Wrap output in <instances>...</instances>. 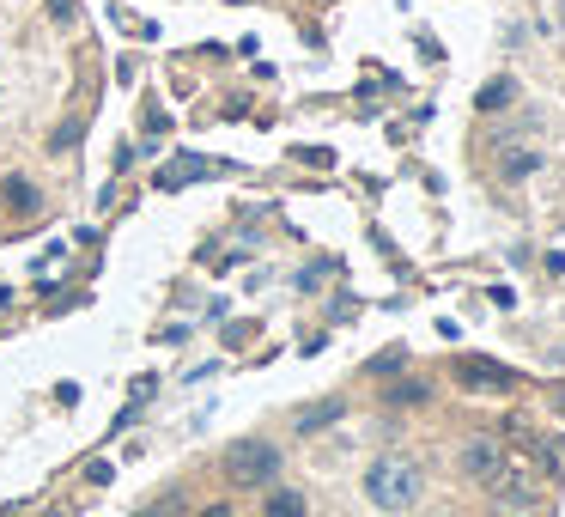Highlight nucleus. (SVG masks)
<instances>
[{
	"label": "nucleus",
	"mask_w": 565,
	"mask_h": 517,
	"mask_svg": "<svg viewBox=\"0 0 565 517\" xmlns=\"http://www.w3.org/2000/svg\"><path fill=\"white\" fill-rule=\"evenodd\" d=\"M365 499H371L377 511H408V505L420 499V469H414L408 457H377V463L365 469Z\"/></svg>",
	"instance_id": "1"
},
{
	"label": "nucleus",
	"mask_w": 565,
	"mask_h": 517,
	"mask_svg": "<svg viewBox=\"0 0 565 517\" xmlns=\"http://www.w3.org/2000/svg\"><path fill=\"white\" fill-rule=\"evenodd\" d=\"M480 487H487L499 505H511V511H535V505H541V469H529V463H517V457H505Z\"/></svg>",
	"instance_id": "2"
},
{
	"label": "nucleus",
	"mask_w": 565,
	"mask_h": 517,
	"mask_svg": "<svg viewBox=\"0 0 565 517\" xmlns=\"http://www.w3.org/2000/svg\"><path fill=\"white\" fill-rule=\"evenodd\" d=\"M274 469H280V451L268 445V438H237V445L225 451V475L237 487H268Z\"/></svg>",
	"instance_id": "3"
},
{
	"label": "nucleus",
	"mask_w": 565,
	"mask_h": 517,
	"mask_svg": "<svg viewBox=\"0 0 565 517\" xmlns=\"http://www.w3.org/2000/svg\"><path fill=\"white\" fill-rule=\"evenodd\" d=\"M499 463H505V451L493 445V438H468V445H462V469H468L474 481H487Z\"/></svg>",
	"instance_id": "4"
},
{
	"label": "nucleus",
	"mask_w": 565,
	"mask_h": 517,
	"mask_svg": "<svg viewBox=\"0 0 565 517\" xmlns=\"http://www.w3.org/2000/svg\"><path fill=\"white\" fill-rule=\"evenodd\" d=\"M462 384H474V390H505L511 372H505V365H487V359H468L462 365Z\"/></svg>",
	"instance_id": "5"
},
{
	"label": "nucleus",
	"mask_w": 565,
	"mask_h": 517,
	"mask_svg": "<svg viewBox=\"0 0 565 517\" xmlns=\"http://www.w3.org/2000/svg\"><path fill=\"white\" fill-rule=\"evenodd\" d=\"M341 420V402H310L298 408V432H322V426H335Z\"/></svg>",
	"instance_id": "6"
},
{
	"label": "nucleus",
	"mask_w": 565,
	"mask_h": 517,
	"mask_svg": "<svg viewBox=\"0 0 565 517\" xmlns=\"http://www.w3.org/2000/svg\"><path fill=\"white\" fill-rule=\"evenodd\" d=\"M535 171H541V153H505V159H499V177H505V183H523V177H535Z\"/></svg>",
	"instance_id": "7"
},
{
	"label": "nucleus",
	"mask_w": 565,
	"mask_h": 517,
	"mask_svg": "<svg viewBox=\"0 0 565 517\" xmlns=\"http://www.w3.org/2000/svg\"><path fill=\"white\" fill-rule=\"evenodd\" d=\"M505 104H517V80H493V86H480V110H505Z\"/></svg>",
	"instance_id": "8"
},
{
	"label": "nucleus",
	"mask_w": 565,
	"mask_h": 517,
	"mask_svg": "<svg viewBox=\"0 0 565 517\" xmlns=\"http://www.w3.org/2000/svg\"><path fill=\"white\" fill-rule=\"evenodd\" d=\"M201 171H207V165H201V159H177V165H171V171H158V189H183V183H195V177H201Z\"/></svg>",
	"instance_id": "9"
},
{
	"label": "nucleus",
	"mask_w": 565,
	"mask_h": 517,
	"mask_svg": "<svg viewBox=\"0 0 565 517\" xmlns=\"http://www.w3.org/2000/svg\"><path fill=\"white\" fill-rule=\"evenodd\" d=\"M262 517H304V493H274L262 505Z\"/></svg>",
	"instance_id": "10"
},
{
	"label": "nucleus",
	"mask_w": 565,
	"mask_h": 517,
	"mask_svg": "<svg viewBox=\"0 0 565 517\" xmlns=\"http://www.w3.org/2000/svg\"><path fill=\"white\" fill-rule=\"evenodd\" d=\"M7 207L31 213V207H37V189H31V183H19V177H7Z\"/></svg>",
	"instance_id": "11"
},
{
	"label": "nucleus",
	"mask_w": 565,
	"mask_h": 517,
	"mask_svg": "<svg viewBox=\"0 0 565 517\" xmlns=\"http://www.w3.org/2000/svg\"><path fill=\"white\" fill-rule=\"evenodd\" d=\"M49 19H55L61 31H73V25H79V0H49Z\"/></svg>",
	"instance_id": "12"
},
{
	"label": "nucleus",
	"mask_w": 565,
	"mask_h": 517,
	"mask_svg": "<svg viewBox=\"0 0 565 517\" xmlns=\"http://www.w3.org/2000/svg\"><path fill=\"white\" fill-rule=\"evenodd\" d=\"M335 274V262H316V268H298V292H316L322 280Z\"/></svg>",
	"instance_id": "13"
},
{
	"label": "nucleus",
	"mask_w": 565,
	"mask_h": 517,
	"mask_svg": "<svg viewBox=\"0 0 565 517\" xmlns=\"http://www.w3.org/2000/svg\"><path fill=\"white\" fill-rule=\"evenodd\" d=\"M389 402H395V408H401V402H426V384H395Z\"/></svg>",
	"instance_id": "14"
},
{
	"label": "nucleus",
	"mask_w": 565,
	"mask_h": 517,
	"mask_svg": "<svg viewBox=\"0 0 565 517\" xmlns=\"http://www.w3.org/2000/svg\"><path fill=\"white\" fill-rule=\"evenodd\" d=\"M73 140H79V122H61V128L49 134V146H55V153H61V146H73Z\"/></svg>",
	"instance_id": "15"
},
{
	"label": "nucleus",
	"mask_w": 565,
	"mask_h": 517,
	"mask_svg": "<svg viewBox=\"0 0 565 517\" xmlns=\"http://www.w3.org/2000/svg\"><path fill=\"white\" fill-rule=\"evenodd\" d=\"M201 517H231V505H207V511H201Z\"/></svg>",
	"instance_id": "16"
},
{
	"label": "nucleus",
	"mask_w": 565,
	"mask_h": 517,
	"mask_svg": "<svg viewBox=\"0 0 565 517\" xmlns=\"http://www.w3.org/2000/svg\"><path fill=\"white\" fill-rule=\"evenodd\" d=\"M140 517H171V505H158V511H140Z\"/></svg>",
	"instance_id": "17"
}]
</instances>
